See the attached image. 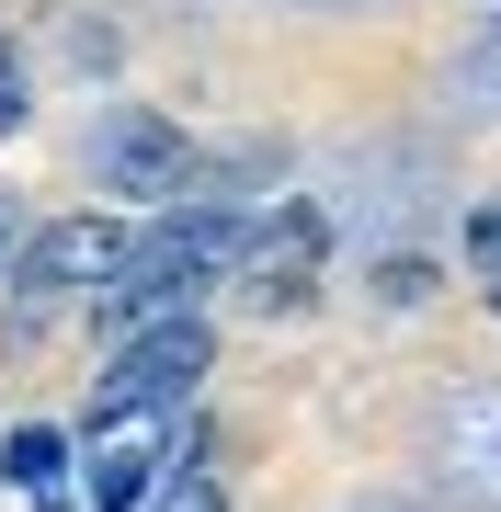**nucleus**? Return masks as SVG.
<instances>
[{
	"instance_id": "nucleus-3",
	"label": "nucleus",
	"mask_w": 501,
	"mask_h": 512,
	"mask_svg": "<svg viewBox=\"0 0 501 512\" xmlns=\"http://www.w3.org/2000/svg\"><path fill=\"white\" fill-rule=\"evenodd\" d=\"M126 262H137V228H126V217H46V228L12 251V285H23V296H103Z\"/></svg>"
},
{
	"instance_id": "nucleus-8",
	"label": "nucleus",
	"mask_w": 501,
	"mask_h": 512,
	"mask_svg": "<svg viewBox=\"0 0 501 512\" xmlns=\"http://www.w3.org/2000/svg\"><path fill=\"white\" fill-rule=\"evenodd\" d=\"M0 274H12V262H0Z\"/></svg>"
},
{
	"instance_id": "nucleus-6",
	"label": "nucleus",
	"mask_w": 501,
	"mask_h": 512,
	"mask_svg": "<svg viewBox=\"0 0 501 512\" xmlns=\"http://www.w3.org/2000/svg\"><path fill=\"white\" fill-rule=\"evenodd\" d=\"M467 262L490 274V308H501V205H479V217H467Z\"/></svg>"
},
{
	"instance_id": "nucleus-1",
	"label": "nucleus",
	"mask_w": 501,
	"mask_h": 512,
	"mask_svg": "<svg viewBox=\"0 0 501 512\" xmlns=\"http://www.w3.org/2000/svg\"><path fill=\"white\" fill-rule=\"evenodd\" d=\"M205 365H217V342H205V319L194 308H171L149 330H126L114 342V365L92 376V433H126V421H160V410H183Z\"/></svg>"
},
{
	"instance_id": "nucleus-2",
	"label": "nucleus",
	"mask_w": 501,
	"mask_h": 512,
	"mask_svg": "<svg viewBox=\"0 0 501 512\" xmlns=\"http://www.w3.org/2000/svg\"><path fill=\"white\" fill-rule=\"evenodd\" d=\"M194 137L171 126V114H149V103H103L92 114V183H114L126 205H183L194 194Z\"/></svg>"
},
{
	"instance_id": "nucleus-7",
	"label": "nucleus",
	"mask_w": 501,
	"mask_h": 512,
	"mask_svg": "<svg viewBox=\"0 0 501 512\" xmlns=\"http://www.w3.org/2000/svg\"><path fill=\"white\" fill-rule=\"evenodd\" d=\"M23 103H35V92H23V57H12V46H0V137H12V126H23Z\"/></svg>"
},
{
	"instance_id": "nucleus-5",
	"label": "nucleus",
	"mask_w": 501,
	"mask_h": 512,
	"mask_svg": "<svg viewBox=\"0 0 501 512\" xmlns=\"http://www.w3.org/2000/svg\"><path fill=\"white\" fill-rule=\"evenodd\" d=\"M0 478H12L23 501H57V490H69V433H46V421H23V433L0 444Z\"/></svg>"
},
{
	"instance_id": "nucleus-4",
	"label": "nucleus",
	"mask_w": 501,
	"mask_h": 512,
	"mask_svg": "<svg viewBox=\"0 0 501 512\" xmlns=\"http://www.w3.org/2000/svg\"><path fill=\"white\" fill-rule=\"evenodd\" d=\"M240 274H251V308L262 319H274V308H308V285H319V205H285V217L251 239Z\"/></svg>"
}]
</instances>
